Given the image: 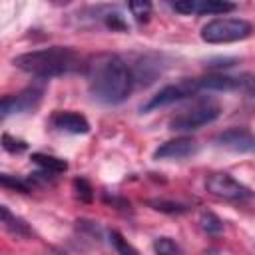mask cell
Masks as SVG:
<instances>
[{"instance_id": "obj_9", "label": "cell", "mask_w": 255, "mask_h": 255, "mask_svg": "<svg viewBox=\"0 0 255 255\" xmlns=\"http://www.w3.org/2000/svg\"><path fill=\"white\" fill-rule=\"evenodd\" d=\"M215 143L231 151H251L255 149V135L245 128H229L215 137Z\"/></svg>"}, {"instance_id": "obj_16", "label": "cell", "mask_w": 255, "mask_h": 255, "mask_svg": "<svg viewBox=\"0 0 255 255\" xmlns=\"http://www.w3.org/2000/svg\"><path fill=\"white\" fill-rule=\"evenodd\" d=\"M110 241H112L114 249L118 251V255H139V251L131 243H128V239L120 231H116V229L110 231Z\"/></svg>"}, {"instance_id": "obj_4", "label": "cell", "mask_w": 255, "mask_h": 255, "mask_svg": "<svg viewBox=\"0 0 255 255\" xmlns=\"http://www.w3.org/2000/svg\"><path fill=\"white\" fill-rule=\"evenodd\" d=\"M253 26L243 18H213L201 28V40L207 44H229L249 38Z\"/></svg>"}, {"instance_id": "obj_8", "label": "cell", "mask_w": 255, "mask_h": 255, "mask_svg": "<svg viewBox=\"0 0 255 255\" xmlns=\"http://www.w3.org/2000/svg\"><path fill=\"white\" fill-rule=\"evenodd\" d=\"M171 8L185 16H201V14H225L235 10L237 6L225 0H177L171 4Z\"/></svg>"}, {"instance_id": "obj_1", "label": "cell", "mask_w": 255, "mask_h": 255, "mask_svg": "<svg viewBox=\"0 0 255 255\" xmlns=\"http://www.w3.org/2000/svg\"><path fill=\"white\" fill-rule=\"evenodd\" d=\"M88 90L94 100L106 106H118L126 102L133 90V72L118 54H98L86 68Z\"/></svg>"}, {"instance_id": "obj_21", "label": "cell", "mask_w": 255, "mask_h": 255, "mask_svg": "<svg viewBox=\"0 0 255 255\" xmlns=\"http://www.w3.org/2000/svg\"><path fill=\"white\" fill-rule=\"evenodd\" d=\"M245 94L249 98H255V76L251 80H247V86H245Z\"/></svg>"}, {"instance_id": "obj_14", "label": "cell", "mask_w": 255, "mask_h": 255, "mask_svg": "<svg viewBox=\"0 0 255 255\" xmlns=\"http://www.w3.org/2000/svg\"><path fill=\"white\" fill-rule=\"evenodd\" d=\"M149 207H153L155 211H161V213H185L189 207L185 203H177V201H167V199H149L147 201Z\"/></svg>"}, {"instance_id": "obj_18", "label": "cell", "mask_w": 255, "mask_h": 255, "mask_svg": "<svg viewBox=\"0 0 255 255\" xmlns=\"http://www.w3.org/2000/svg\"><path fill=\"white\" fill-rule=\"evenodd\" d=\"M128 8L137 22H147L151 16V4L149 2H129Z\"/></svg>"}, {"instance_id": "obj_7", "label": "cell", "mask_w": 255, "mask_h": 255, "mask_svg": "<svg viewBox=\"0 0 255 255\" xmlns=\"http://www.w3.org/2000/svg\"><path fill=\"white\" fill-rule=\"evenodd\" d=\"M42 88H26L22 90L20 94L16 96H4L2 98V104H0V112H2V118H8L12 114H26V112H32L40 106L42 102Z\"/></svg>"}, {"instance_id": "obj_19", "label": "cell", "mask_w": 255, "mask_h": 255, "mask_svg": "<svg viewBox=\"0 0 255 255\" xmlns=\"http://www.w3.org/2000/svg\"><path fill=\"white\" fill-rule=\"evenodd\" d=\"M2 147H4L6 151H10V153H20V151L26 149V141H22V139H14L12 135L4 133V135H2Z\"/></svg>"}, {"instance_id": "obj_3", "label": "cell", "mask_w": 255, "mask_h": 255, "mask_svg": "<svg viewBox=\"0 0 255 255\" xmlns=\"http://www.w3.org/2000/svg\"><path fill=\"white\" fill-rule=\"evenodd\" d=\"M219 116H221V106L215 100L205 98V100H199V102L191 104L189 108L181 110L179 114H175L169 120V129L181 131V133L195 131V129L215 122Z\"/></svg>"}, {"instance_id": "obj_2", "label": "cell", "mask_w": 255, "mask_h": 255, "mask_svg": "<svg viewBox=\"0 0 255 255\" xmlns=\"http://www.w3.org/2000/svg\"><path fill=\"white\" fill-rule=\"evenodd\" d=\"M14 66L36 78H56L80 68V56L68 46H50L42 50H32L14 58Z\"/></svg>"}, {"instance_id": "obj_11", "label": "cell", "mask_w": 255, "mask_h": 255, "mask_svg": "<svg viewBox=\"0 0 255 255\" xmlns=\"http://www.w3.org/2000/svg\"><path fill=\"white\" fill-rule=\"evenodd\" d=\"M52 126L58 128L60 131H68V133H88L90 131L88 120L76 112H56L52 116Z\"/></svg>"}, {"instance_id": "obj_12", "label": "cell", "mask_w": 255, "mask_h": 255, "mask_svg": "<svg viewBox=\"0 0 255 255\" xmlns=\"http://www.w3.org/2000/svg\"><path fill=\"white\" fill-rule=\"evenodd\" d=\"M0 213H2V223H4V227L10 231V233H14L16 237H28L32 231H30V227L24 223V219H20V217H16V215H12L10 213V209L6 207V205H2L0 207Z\"/></svg>"}, {"instance_id": "obj_5", "label": "cell", "mask_w": 255, "mask_h": 255, "mask_svg": "<svg viewBox=\"0 0 255 255\" xmlns=\"http://www.w3.org/2000/svg\"><path fill=\"white\" fill-rule=\"evenodd\" d=\"M203 90V80L201 78H193V80H181L177 84H169L165 88H161L155 96H151V100L141 106V112H151V110H157V108H163V106H169L173 102H181V100H187L191 96H195L197 92Z\"/></svg>"}, {"instance_id": "obj_10", "label": "cell", "mask_w": 255, "mask_h": 255, "mask_svg": "<svg viewBox=\"0 0 255 255\" xmlns=\"http://www.w3.org/2000/svg\"><path fill=\"white\" fill-rule=\"evenodd\" d=\"M197 151V141L191 137H175L161 143L153 151V159H183Z\"/></svg>"}, {"instance_id": "obj_15", "label": "cell", "mask_w": 255, "mask_h": 255, "mask_svg": "<svg viewBox=\"0 0 255 255\" xmlns=\"http://www.w3.org/2000/svg\"><path fill=\"white\" fill-rule=\"evenodd\" d=\"M153 251L157 255H185L183 249L179 247V243H175L169 237H157L153 241Z\"/></svg>"}, {"instance_id": "obj_6", "label": "cell", "mask_w": 255, "mask_h": 255, "mask_svg": "<svg viewBox=\"0 0 255 255\" xmlns=\"http://www.w3.org/2000/svg\"><path fill=\"white\" fill-rule=\"evenodd\" d=\"M205 189L215 197L231 199V201H243L253 197V191L247 185L239 183L229 173H211L205 181Z\"/></svg>"}, {"instance_id": "obj_20", "label": "cell", "mask_w": 255, "mask_h": 255, "mask_svg": "<svg viewBox=\"0 0 255 255\" xmlns=\"http://www.w3.org/2000/svg\"><path fill=\"white\" fill-rule=\"evenodd\" d=\"M74 183H76L78 195H80L84 201H90V199H92V187H90V183H88L86 179H76Z\"/></svg>"}, {"instance_id": "obj_17", "label": "cell", "mask_w": 255, "mask_h": 255, "mask_svg": "<svg viewBox=\"0 0 255 255\" xmlns=\"http://www.w3.org/2000/svg\"><path fill=\"white\" fill-rule=\"evenodd\" d=\"M201 227H203V231L205 233H209V235H217V233H221L223 231V221L215 215V213H211V211H205V213H201Z\"/></svg>"}, {"instance_id": "obj_13", "label": "cell", "mask_w": 255, "mask_h": 255, "mask_svg": "<svg viewBox=\"0 0 255 255\" xmlns=\"http://www.w3.org/2000/svg\"><path fill=\"white\" fill-rule=\"evenodd\" d=\"M32 159H34V163H38L42 167V171H48V173H62V171L68 169L66 159H60V157H54V155L34 153Z\"/></svg>"}]
</instances>
